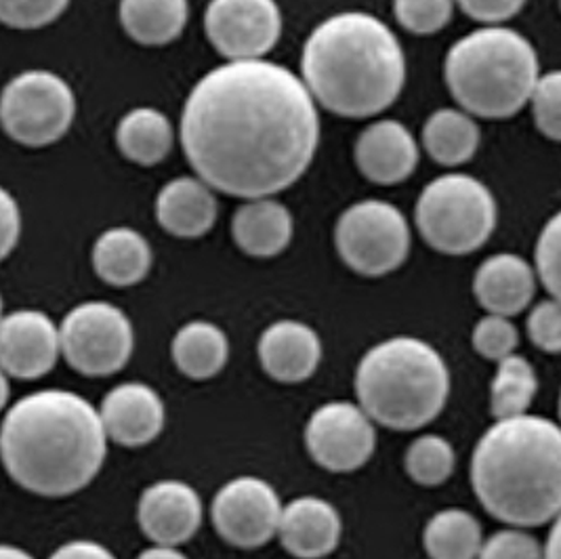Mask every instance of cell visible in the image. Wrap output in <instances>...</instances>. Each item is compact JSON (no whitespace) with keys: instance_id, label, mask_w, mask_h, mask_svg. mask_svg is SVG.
Here are the masks:
<instances>
[{"instance_id":"1","label":"cell","mask_w":561,"mask_h":559,"mask_svg":"<svg viewBox=\"0 0 561 559\" xmlns=\"http://www.w3.org/2000/svg\"><path fill=\"white\" fill-rule=\"evenodd\" d=\"M320 118L304 80L265 59L228 61L196 82L181 146L198 179L236 198H270L304 178Z\"/></svg>"},{"instance_id":"42","label":"cell","mask_w":561,"mask_h":559,"mask_svg":"<svg viewBox=\"0 0 561 559\" xmlns=\"http://www.w3.org/2000/svg\"><path fill=\"white\" fill-rule=\"evenodd\" d=\"M137 559H187L178 547H164V545H156L146 549Z\"/></svg>"},{"instance_id":"11","label":"cell","mask_w":561,"mask_h":559,"mask_svg":"<svg viewBox=\"0 0 561 559\" xmlns=\"http://www.w3.org/2000/svg\"><path fill=\"white\" fill-rule=\"evenodd\" d=\"M205 30L226 59H263L280 41V7L276 0H210Z\"/></svg>"},{"instance_id":"6","label":"cell","mask_w":561,"mask_h":559,"mask_svg":"<svg viewBox=\"0 0 561 559\" xmlns=\"http://www.w3.org/2000/svg\"><path fill=\"white\" fill-rule=\"evenodd\" d=\"M444 77L462 112L505 121L528 103L540 72L528 38L511 27L488 26L450 47Z\"/></svg>"},{"instance_id":"24","label":"cell","mask_w":561,"mask_h":559,"mask_svg":"<svg viewBox=\"0 0 561 559\" xmlns=\"http://www.w3.org/2000/svg\"><path fill=\"white\" fill-rule=\"evenodd\" d=\"M171 354L175 366L187 379L206 381L226 368L230 360V341L217 324L194 320L179 329Z\"/></svg>"},{"instance_id":"43","label":"cell","mask_w":561,"mask_h":559,"mask_svg":"<svg viewBox=\"0 0 561 559\" xmlns=\"http://www.w3.org/2000/svg\"><path fill=\"white\" fill-rule=\"evenodd\" d=\"M0 559H34L27 551L13 547V545H2L0 543Z\"/></svg>"},{"instance_id":"30","label":"cell","mask_w":561,"mask_h":559,"mask_svg":"<svg viewBox=\"0 0 561 559\" xmlns=\"http://www.w3.org/2000/svg\"><path fill=\"white\" fill-rule=\"evenodd\" d=\"M407 474L421 486H439L446 482L457 465L453 444L435 433L416 437L404 457Z\"/></svg>"},{"instance_id":"16","label":"cell","mask_w":561,"mask_h":559,"mask_svg":"<svg viewBox=\"0 0 561 559\" xmlns=\"http://www.w3.org/2000/svg\"><path fill=\"white\" fill-rule=\"evenodd\" d=\"M105 437L125 448H141L164 430V402L146 383H121L107 391L102 408Z\"/></svg>"},{"instance_id":"10","label":"cell","mask_w":561,"mask_h":559,"mask_svg":"<svg viewBox=\"0 0 561 559\" xmlns=\"http://www.w3.org/2000/svg\"><path fill=\"white\" fill-rule=\"evenodd\" d=\"M59 347L84 377H110L127 366L135 331L127 313L107 301H87L70 309L59 327Z\"/></svg>"},{"instance_id":"2","label":"cell","mask_w":561,"mask_h":559,"mask_svg":"<svg viewBox=\"0 0 561 559\" xmlns=\"http://www.w3.org/2000/svg\"><path fill=\"white\" fill-rule=\"evenodd\" d=\"M107 437L98 408L68 389H41L7 412L0 425V458L24 490L61 499L98 478Z\"/></svg>"},{"instance_id":"19","label":"cell","mask_w":561,"mask_h":559,"mask_svg":"<svg viewBox=\"0 0 561 559\" xmlns=\"http://www.w3.org/2000/svg\"><path fill=\"white\" fill-rule=\"evenodd\" d=\"M259 360L274 381H307L320 366L322 341L309 324L278 320L261 334Z\"/></svg>"},{"instance_id":"8","label":"cell","mask_w":561,"mask_h":559,"mask_svg":"<svg viewBox=\"0 0 561 559\" xmlns=\"http://www.w3.org/2000/svg\"><path fill=\"white\" fill-rule=\"evenodd\" d=\"M77 118V95L66 78L26 70L0 93V127L26 148H45L66 137Z\"/></svg>"},{"instance_id":"17","label":"cell","mask_w":561,"mask_h":559,"mask_svg":"<svg viewBox=\"0 0 561 559\" xmlns=\"http://www.w3.org/2000/svg\"><path fill=\"white\" fill-rule=\"evenodd\" d=\"M357 169L377 185H398L414 173L419 164V146L409 128L398 121H377L357 137Z\"/></svg>"},{"instance_id":"9","label":"cell","mask_w":561,"mask_h":559,"mask_svg":"<svg viewBox=\"0 0 561 559\" xmlns=\"http://www.w3.org/2000/svg\"><path fill=\"white\" fill-rule=\"evenodd\" d=\"M410 226L404 213L383 201H362L336 221L334 244L343 263L366 278H381L409 259Z\"/></svg>"},{"instance_id":"32","label":"cell","mask_w":561,"mask_h":559,"mask_svg":"<svg viewBox=\"0 0 561 559\" xmlns=\"http://www.w3.org/2000/svg\"><path fill=\"white\" fill-rule=\"evenodd\" d=\"M471 343L480 356L490 362H501L503 357L515 354L519 345V332L510 318L488 313L471 332Z\"/></svg>"},{"instance_id":"14","label":"cell","mask_w":561,"mask_h":559,"mask_svg":"<svg viewBox=\"0 0 561 559\" xmlns=\"http://www.w3.org/2000/svg\"><path fill=\"white\" fill-rule=\"evenodd\" d=\"M59 354V327L45 311L20 309L0 318V370L7 377L41 379Z\"/></svg>"},{"instance_id":"22","label":"cell","mask_w":561,"mask_h":559,"mask_svg":"<svg viewBox=\"0 0 561 559\" xmlns=\"http://www.w3.org/2000/svg\"><path fill=\"white\" fill-rule=\"evenodd\" d=\"M295 221L284 204L255 198L242 204L231 219V236L242 253L270 259L284 253L293 240Z\"/></svg>"},{"instance_id":"27","label":"cell","mask_w":561,"mask_h":559,"mask_svg":"<svg viewBox=\"0 0 561 559\" xmlns=\"http://www.w3.org/2000/svg\"><path fill=\"white\" fill-rule=\"evenodd\" d=\"M480 139L476 118L455 107L437 110L423 127V146L442 167L469 162L480 148Z\"/></svg>"},{"instance_id":"4","label":"cell","mask_w":561,"mask_h":559,"mask_svg":"<svg viewBox=\"0 0 561 559\" xmlns=\"http://www.w3.org/2000/svg\"><path fill=\"white\" fill-rule=\"evenodd\" d=\"M471 486L482 507L511 528L558 520L561 432L556 421L519 414L496 421L476 444Z\"/></svg>"},{"instance_id":"37","label":"cell","mask_w":561,"mask_h":559,"mask_svg":"<svg viewBox=\"0 0 561 559\" xmlns=\"http://www.w3.org/2000/svg\"><path fill=\"white\" fill-rule=\"evenodd\" d=\"M528 334L536 347L545 354H560L561 309L556 297L540 301L528 316Z\"/></svg>"},{"instance_id":"38","label":"cell","mask_w":561,"mask_h":559,"mask_svg":"<svg viewBox=\"0 0 561 559\" xmlns=\"http://www.w3.org/2000/svg\"><path fill=\"white\" fill-rule=\"evenodd\" d=\"M465 15H469L476 22L499 26L515 18L526 0H457Z\"/></svg>"},{"instance_id":"35","label":"cell","mask_w":561,"mask_h":559,"mask_svg":"<svg viewBox=\"0 0 561 559\" xmlns=\"http://www.w3.org/2000/svg\"><path fill=\"white\" fill-rule=\"evenodd\" d=\"M560 215H553L542 228L535 249V276L551 297H560Z\"/></svg>"},{"instance_id":"7","label":"cell","mask_w":561,"mask_h":559,"mask_svg":"<svg viewBox=\"0 0 561 559\" xmlns=\"http://www.w3.org/2000/svg\"><path fill=\"white\" fill-rule=\"evenodd\" d=\"M414 221L437 253H476L496 228V201L480 179L465 173L442 175L421 192Z\"/></svg>"},{"instance_id":"26","label":"cell","mask_w":561,"mask_h":559,"mask_svg":"<svg viewBox=\"0 0 561 559\" xmlns=\"http://www.w3.org/2000/svg\"><path fill=\"white\" fill-rule=\"evenodd\" d=\"M116 144L130 162L153 167L173 150V125L160 110L135 107L121 118Z\"/></svg>"},{"instance_id":"5","label":"cell","mask_w":561,"mask_h":559,"mask_svg":"<svg viewBox=\"0 0 561 559\" xmlns=\"http://www.w3.org/2000/svg\"><path fill=\"white\" fill-rule=\"evenodd\" d=\"M356 396L373 423L396 432H414L430 425L446 408L450 373L427 341L393 336L359 360Z\"/></svg>"},{"instance_id":"44","label":"cell","mask_w":561,"mask_h":559,"mask_svg":"<svg viewBox=\"0 0 561 559\" xmlns=\"http://www.w3.org/2000/svg\"><path fill=\"white\" fill-rule=\"evenodd\" d=\"M9 393H11V387H9V381H7V375L0 370V412L4 410L7 402H9Z\"/></svg>"},{"instance_id":"12","label":"cell","mask_w":561,"mask_h":559,"mask_svg":"<svg viewBox=\"0 0 561 559\" xmlns=\"http://www.w3.org/2000/svg\"><path fill=\"white\" fill-rule=\"evenodd\" d=\"M280 511V497L272 483L240 476L219 488L210 515L215 531L231 547L259 549L278 533Z\"/></svg>"},{"instance_id":"23","label":"cell","mask_w":561,"mask_h":559,"mask_svg":"<svg viewBox=\"0 0 561 559\" xmlns=\"http://www.w3.org/2000/svg\"><path fill=\"white\" fill-rule=\"evenodd\" d=\"M152 247L133 228L105 229L93 247L95 274L110 286H135L152 270Z\"/></svg>"},{"instance_id":"20","label":"cell","mask_w":561,"mask_h":559,"mask_svg":"<svg viewBox=\"0 0 561 559\" xmlns=\"http://www.w3.org/2000/svg\"><path fill=\"white\" fill-rule=\"evenodd\" d=\"M536 276L533 265L519 254L488 256L473 278V295L488 313L517 316L533 304Z\"/></svg>"},{"instance_id":"41","label":"cell","mask_w":561,"mask_h":559,"mask_svg":"<svg viewBox=\"0 0 561 559\" xmlns=\"http://www.w3.org/2000/svg\"><path fill=\"white\" fill-rule=\"evenodd\" d=\"M542 559H560V522L551 526L547 543L542 545Z\"/></svg>"},{"instance_id":"29","label":"cell","mask_w":561,"mask_h":559,"mask_svg":"<svg viewBox=\"0 0 561 559\" xmlns=\"http://www.w3.org/2000/svg\"><path fill=\"white\" fill-rule=\"evenodd\" d=\"M538 391L535 366L526 357L511 354L499 362L490 385V410L496 421L526 414Z\"/></svg>"},{"instance_id":"21","label":"cell","mask_w":561,"mask_h":559,"mask_svg":"<svg viewBox=\"0 0 561 559\" xmlns=\"http://www.w3.org/2000/svg\"><path fill=\"white\" fill-rule=\"evenodd\" d=\"M217 210L213 190L198 178L173 179L156 198V219L175 238L205 236L217 221Z\"/></svg>"},{"instance_id":"25","label":"cell","mask_w":561,"mask_h":559,"mask_svg":"<svg viewBox=\"0 0 561 559\" xmlns=\"http://www.w3.org/2000/svg\"><path fill=\"white\" fill-rule=\"evenodd\" d=\"M187 0H121L118 15L128 36L148 47L169 45L187 24Z\"/></svg>"},{"instance_id":"45","label":"cell","mask_w":561,"mask_h":559,"mask_svg":"<svg viewBox=\"0 0 561 559\" xmlns=\"http://www.w3.org/2000/svg\"><path fill=\"white\" fill-rule=\"evenodd\" d=\"M0 318H2V297H0Z\"/></svg>"},{"instance_id":"34","label":"cell","mask_w":561,"mask_h":559,"mask_svg":"<svg viewBox=\"0 0 561 559\" xmlns=\"http://www.w3.org/2000/svg\"><path fill=\"white\" fill-rule=\"evenodd\" d=\"M535 125L545 137L558 141L561 137V75L558 70L538 77L530 93Z\"/></svg>"},{"instance_id":"18","label":"cell","mask_w":561,"mask_h":559,"mask_svg":"<svg viewBox=\"0 0 561 559\" xmlns=\"http://www.w3.org/2000/svg\"><path fill=\"white\" fill-rule=\"evenodd\" d=\"M276 534L282 547L295 558H327L339 547L343 522L329 501L301 497L282 507Z\"/></svg>"},{"instance_id":"36","label":"cell","mask_w":561,"mask_h":559,"mask_svg":"<svg viewBox=\"0 0 561 559\" xmlns=\"http://www.w3.org/2000/svg\"><path fill=\"white\" fill-rule=\"evenodd\" d=\"M478 559H542V545L524 528H507L482 543Z\"/></svg>"},{"instance_id":"13","label":"cell","mask_w":561,"mask_h":559,"mask_svg":"<svg viewBox=\"0 0 561 559\" xmlns=\"http://www.w3.org/2000/svg\"><path fill=\"white\" fill-rule=\"evenodd\" d=\"M306 446L309 457L320 467L350 474L373 457L377 448L375 423L357 404L329 402L309 417Z\"/></svg>"},{"instance_id":"33","label":"cell","mask_w":561,"mask_h":559,"mask_svg":"<svg viewBox=\"0 0 561 559\" xmlns=\"http://www.w3.org/2000/svg\"><path fill=\"white\" fill-rule=\"evenodd\" d=\"M70 0H0V24L15 30L49 26L68 9Z\"/></svg>"},{"instance_id":"40","label":"cell","mask_w":561,"mask_h":559,"mask_svg":"<svg viewBox=\"0 0 561 559\" xmlns=\"http://www.w3.org/2000/svg\"><path fill=\"white\" fill-rule=\"evenodd\" d=\"M49 559H116L114 554L95 540H70L61 545Z\"/></svg>"},{"instance_id":"28","label":"cell","mask_w":561,"mask_h":559,"mask_svg":"<svg viewBox=\"0 0 561 559\" xmlns=\"http://www.w3.org/2000/svg\"><path fill=\"white\" fill-rule=\"evenodd\" d=\"M482 526L465 509H444L427 522L423 547L432 559H478Z\"/></svg>"},{"instance_id":"3","label":"cell","mask_w":561,"mask_h":559,"mask_svg":"<svg viewBox=\"0 0 561 559\" xmlns=\"http://www.w3.org/2000/svg\"><path fill=\"white\" fill-rule=\"evenodd\" d=\"M301 72L313 102L343 118H370L400 98L407 57L379 18L345 11L309 34Z\"/></svg>"},{"instance_id":"15","label":"cell","mask_w":561,"mask_h":559,"mask_svg":"<svg viewBox=\"0 0 561 559\" xmlns=\"http://www.w3.org/2000/svg\"><path fill=\"white\" fill-rule=\"evenodd\" d=\"M203 501L190 483L162 480L144 490L137 520L144 534L164 547L187 543L203 526Z\"/></svg>"},{"instance_id":"31","label":"cell","mask_w":561,"mask_h":559,"mask_svg":"<svg viewBox=\"0 0 561 559\" xmlns=\"http://www.w3.org/2000/svg\"><path fill=\"white\" fill-rule=\"evenodd\" d=\"M396 20L416 36H432L448 26L455 0H393Z\"/></svg>"},{"instance_id":"39","label":"cell","mask_w":561,"mask_h":559,"mask_svg":"<svg viewBox=\"0 0 561 559\" xmlns=\"http://www.w3.org/2000/svg\"><path fill=\"white\" fill-rule=\"evenodd\" d=\"M22 236V210L13 194L0 185V261L18 247Z\"/></svg>"}]
</instances>
